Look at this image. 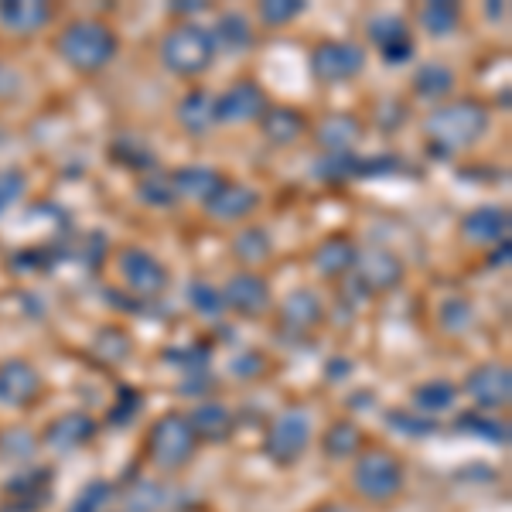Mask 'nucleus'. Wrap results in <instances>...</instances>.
Wrapping results in <instances>:
<instances>
[{
  "label": "nucleus",
  "instance_id": "1",
  "mask_svg": "<svg viewBox=\"0 0 512 512\" xmlns=\"http://www.w3.org/2000/svg\"><path fill=\"white\" fill-rule=\"evenodd\" d=\"M62 59L79 72H99L117 55V35L99 21H76L59 38Z\"/></svg>",
  "mask_w": 512,
  "mask_h": 512
},
{
  "label": "nucleus",
  "instance_id": "2",
  "mask_svg": "<svg viewBox=\"0 0 512 512\" xmlns=\"http://www.w3.org/2000/svg\"><path fill=\"white\" fill-rule=\"evenodd\" d=\"M485 127H489V113H485L482 103H472V99L448 103L427 117V134L444 147L475 144V140L485 134Z\"/></svg>",
  "mask_w": 512,
  "mask_h": 512
},
{
  "label": "nucleus",
  "instance_id": "3",
  "mask_svg": "<svg viewBox=\"0 0 512 512\" xmlns=\"http://www.w3.org/2000/svg\"><path fill=\"white\" fill-rule=\"evenodd\" d=\"M212 55H216V35L198 28V24H181V28H175L161 41V59L171 72H178V76L205 72Z\"/></svg>",
  "mask_w": 512,
  "mask_h": 512
},
{
  "label": "nucleus",
  "instance_id": "4",
  "mask_svg": "<svg viewBox=\"0 0 512 512\" xmlns=\"http://www.w3.org/2000/svg\"><path fill=\"white\" fill-rule=\"evenodd\" d=\"M352 485L359 489L366 499L386 502L403 489V465L400 458H393L390 451H366L355 461Z\"/></svg>",
  "mask_w": 512,
  "mask_h": 512
},
{
  "label": "nucleus",
  "instance_id": "5",
  "mask_svg": "<svg viewBox=\"0 0 512 512\" xmlns=\"http://www.w3.org/2000/svg\"><path fill=\"white\" fill-rule=\"evenodd\" d=\"M147 451H151V461L158 468H181L188 458L195 454V434L188 427L185 417L168 414L154 424L151 441H147Z\"/></svg>",
  "mask_w": 512,
  "mask_h": 512
},
{
  "label": "nucleus",
  "instance_id": "6",
  "mask_svg": "<svg viewBox=\"0 0 512 512\" xmlns=\"http://www.w3.org/2000/svg\"><path fill=\"white\" fill-rule=\"evenodd\" d=\"M311 437V420L304 410H287L274 420L267 434V454L277 461V465H294L297 458L308 448Z\"/></svg>",
  "mask_w": 512,
  "mask_h": 512
},
{
  "label": "nucleus",
  "instance_id": "7",
  "mask_svg": "<svg viewBox=\"0 0 512 512\" xmlns=\"http://www.w3.org/2000/svg\"><path fill=\"white\" fill-rule=\"evenodd\" d=\"M362 62H366V52L359 45H349V41H325V45L315 48L311 55V72H315L318 82H342L352 79L355 72H362Z\"/></svg>",
  "mask_w": 512,
  "mask_h": 512
},
{
  "label": "nucleus",
  "instance_id": "8",
  "mask_svg": "<svg viewBox=\"0 0 512 512\" xmlns=\"http://www.w3.org/2000/svg\"><path fill=\"white\" fill-rule=\"evenodd\" d=\"M465 390L468 396L485 410H506L509 400H512V376H509V366L502 362H485L468 373L465 379Z\"/></svg>",
  "mask_w": 512,
  "mask_h": 512
},
{
  "label": "nucleus",
  "instance_id": "9",
  "mask_svg": "<svg viewBox=\"0 0 512 512\" xmlns=\"http://www.w3.org/2000/svg\"><path fill=\"white\" fill-rule=\"evenodd\" d=\"M120 270H123L127 287L130 291H137L140 297H154L168 287V270H164L147 250H123L120 253Z\"/></svg>",
  "mask_w": 512,
  "mask_h": 512
},
{
  "label": "nucleus",
  "instance_id": "10",
  "mask_svg": "<svg viewBox=\"0 0 512 512\" xmlns=\"http://www.w3.org/2000/svg\"><path fill=\"white\" fill-rule=\"evenodd\" d=\"M267 99H263V89L256 82H236L226 96H219L212 103V120L219 123H246L253 117H260Z\"/></svg>",
  "mask_w": 512,
  "mask_h": 512
},
{
  "label": "nucleus",
  "instance_id": "11",
  "mask_svg": "<svg viewBox=\"0 0 512 512\" xmlns=\"http://www.w3.org/2000/svg\"><path fill=\"white\" fill-rule=\"evenodd\" d=\"M222 304L226 308L239 311V315H263L270 304V287L263 277L256 274H236L233 280L226 284V291H222Z\"/></svg>",
  "mask_w": 512,
  "mask_h": 512
},
{
  "label": "nucleus",
  "instance_id": "12",
  "mask_svg": "<svg viewBox=\"0 0 512 512\" xmlns=\"http://www.w3.org/2000/svg\"><path fill=\"white\" fill-rule=\"evenodd\" d=\"M41 390V379L28 362L11 359L0 366V403H11V407H24L31 403Z\"/></svg>",
  "mask_w": 512,
  "mask_h": 512
},
{
  "label": "nucleus",
  "instance_id": "13",
  "mask_svg": "<svg viewBox=\"0 0 512 512\" xmlns=\"http://www.w3.org/2000/svg\"><path fill=\"white\" fill-rule=\"evenodd\" d=\"M96 434V420L89 414H65L52 420L45 431V444L55 451H76L82 444H89V437Z\"/></svg>",
  "mask_w": 512,
  "mask_h": 512
},
{
  "label": "nucleus",
  "instance_id": "14",
  "mask_svg": "<svg viewBox=\"0 0 512 512\" xmlns=\"http://www.w3.org/2000/svg\"><path fill=\"white\" fill-rule=\"evenodd\" d=\"M185 420H188V427H192L195 441L222 444L233 434V410H226L222 403H202V407H195Z\"/></svg>",
  "mask_w": 512,
  "mask_h": 512
},
{
  "label": "nucleus",
  "instance_id": "15",
  "mask_svg": "<svg viewBox=\"0 0 512 512\" xmlns=\"http://www.w3.org/2000/svg\"><path fill=\"white\" fill-rule=\"evenodd\" d=\"M359 284L366 287H376V291H383V287H393L396 280H400V260L390 256L386 250H373L366 256H359Z\"/></svg>",
  "mask_w": 512,
  "mask_h": 512
},
{
  "label": "nucleus",
  "instance_id": "16",
  "mask_svg": "<svg viewBox=\"0 0 512 512\" xmlns=\"http://www.w3.org/2000/svg\"><path fill=\"white\" fill-rule=\"evenodd\" d=\"M209 212L216 219H243L250 216V212L256 209V192L253 188H243V185H222L216 195L209 198Z\"/></svg>",
  "mask_w": 512,
  "mask_h": 512
},
{
  "label": "nucleus",
  "instance_id": "17",
  "mask_svg": "<svg viewBox=\"0 0 512 512\" xmlns=\"http://www.w3.org/2000/svg\"><path fill=\"white\" fill-rule=\"evenodd\" d=\"M355 260H359V250H355L352 239H345V236L325 239V243L315 250V267L328 277L345 274L349 267H355Z\"/></svg>",
  "mask_w": 512,
  "mask_h": 512
},
{
  "label": "nucleus",
  "instance_id": "18",
  "mask_svg": "<svg viewBox=\"0 0 512 512\" xmlns=\"http://www.w3.org/2000/svg\"><path fill=\"white\" fill-rule=\"evenodd\" d=\"M48 18H52V11L45 4H31V0H7V4H0V21L11 31H18V35L41 28V24H48Z\"/></svg>",
  "mask_w": 512,
  "mask_h": 512
},
{
  "label": "nucleus",
  "instance_id": "19",
  "mask_svg": "<svg viewBox=\"0 0 512 512\" xmlns=\"http://www.w3.org/2000/svg\"><path fill=\"white\" fill-rule=\"evenodd\" d=\"M280 318H284V325L294 328V332H308V328H315L321 318L318 297L311 291H294L284 304H280Z\"/></svg>",
  "mask_w": 512,
  "mask_h": 512
},
{
  "label": "nucleus",
  "instance_id": "20",
  "mask_svg": "<svg viewBox=\"0 0 512 512\" xmlns=\"http://www.w3.org/2000/svg\"><path fill=\"white\" fill-rule=\"evenodd\" d=\"M509 229V212L495 209V205H485V209H475L472 216L465 219V236L478 239V243H492V239H502Z\"/></svg>",
  "mask_w": 512,
  "mask_h": 512
},
{
  "label": "nucleus",
  "instance_id": "21",
  "mask_svg": "<svg viewBox=\"0 0 512 512\" xmlns=\"http://www.w3.org/2000/svg\"><path fill=\"white\" fill-rule=\"evenodd\" d=\"M171 185H175V192H181V195L209 202V198L216 195L219 188L226 185V181H222L212 168H181V171H175Z\"/></svg>",
  "mask_w": 512,
  "mask_h": 512
},
{
  "label": "nucleus",
  "instance_id": "22",
  "mask_svg": "<svg viewBox=\"0 0 512 512\" xmlns=\"http://www.w3.org/2000/svg\"><path fill=\"white\" fill-rule=\"evenodd\" d=\"M318 140L328 147V151L345 154L355 144V140H359V123H355L352 117H345V113H338V117H328L318 127Z\"/></svg>",
  "mask_w": 512,
  "mask_h": 512
},
{
  "label": "nucleus",
  "instance_id": "23",
  "mask_svg": "<svg viewBox=\"0 0 512 512\" xmlns=\"http://www.w3.org/2000/svg\"><path fill=\"white\" fill-rule=\"evenodd\" d=\"M359 448H362V431L355 424H349V420H338V424L328 427V434H325L328 458H352Z\"/></svg>",
  "mask_w": 512,
  "mask_h": 512
},
{
  "label": "nucleus",
  "instance_id": "24",
  "mask_svg": "<svg viewBox=\"0 0 512 512\" xmlns=\"http://www.w3.org/2000/svg\"><path fill=\"white\" fill-rule=\"evenodd\" d=\"M178 120L188 134H202L212 123V99L205 93H188L178 106Z\"/></svg>",
  "mask_w": 512,
  "mask_h": 512
},
{
  "label": "nucleus",
  "instance_id": "25",
  "mask_svg": "<svg viewBox=\"0 0 512 512\" xmlns=\"http://www.w3.org/2000/svg\"><path fill=\"white\" fill-rule=\"evenodd\" d=\"M304 123L294 110H270L263 113V134H267L274 144H291V140L301 137Z\"/></svg>",
  "mask_w": 512,
  "mask_h": 512
},
{
  "label": "nucleus",
  "instance_id": "26",
  "mask_svg": "<svg viewBox=\"0 0 512 512\" xmlns=\"http://www.w3.org/2000/svg\"><path fill=\"white\" fill-rule=\"evenodd\" d=\"M454 396H458V390H454L451 383H424L414 390V403H417V410H424V417H431V414H441V410L454 407Z\"/></svg>",
  "mask_w": 512,
  "mask_h": 512
},
{
  "label": "nucleus",
  "instance_id": "27",
  "mask_svg": "<svg viewBox=\"0 0 512 512\" xmlns=\"http://www.w3.org/2000/svg\"><path fill=\"white\" fill-rule=\"evenodd\" d=\"M458 18H461L458 7L444 4V0H434V4H427L424 11H420V24H424L431 35H451V31L458 28Z\"/></svg>",
  "mask_w": 512,
  "mask_h": 512
},
{
  "label": "nucleus",
  "instance_id": "28",
  "mask_svg": "<svg viewBox=\"0 0 512 512\" xmlns=\"http://www.w3.org/2000/svg\"><path fill=\"white\" fill-rule=\"evenodd\" d=\"M414 86H417V93L420 96H444L448 89L454 86V76H451V69H444V65H420L417 69V76H414Z\"/></svg>",
  "mask_w": 512,
  "mask_h": 512
},
{
  "label": "nucleus",
  "instance_id": "29",
  "mask_svg": "<svg viewBox=\"0 0 512 512\" xmlns=\"http://www.w3.org/2000/svg\"><path fill=\"white\" fill-rule=\"evenodd\" d=\"M458 431H468V434L482 437V441H492V444H506L509 441L506 424H499V420H492L485 414H461L458 417Z\"/></svg>",
  "mask_w": 512,
  "mask_h": 512
},
{
  "label": "nucleus",
  "instance_id": "30",
  "mask_svg": "<svg viewBox=\"0 0 512 512\" xmlns=\"http://www.w3.org/2000/svg\"><path fill=\"white\" fill-rule=\"evenodd\" d=\"M236 256L239 260H246V263H260V260H267L270 256V239L263 229H243V233L236 236Z\"/></svg>",
  "mask_w": 512,
  "mask_h": 512
},
{
  "label": "nucleus",
  "instance_id": "31",
  "mask_svg": "<svg viewBox=\"0 0 512 512\" xmlns=\"http://www.w3.org/2000/svg\"><path fill=\"white\" fill-rule=\"evenodd\" d=\"M219 41L229 48V52L250 45L253 35H250V24H246L243 14H226V18L219 21Z\"/></svg>",
  "mask_w": 512,
  "mask_h": 512
},
{
  "label": "nucleus",
  "instance_id": "32",
  "mask_svg": "<svg viewBox=\"0 0 512 512\" xmlns=\"http://www.w3.org/2000/svg\"><path fill=\"white\" fill-rule=\"evenodd\" d=\"M127 499H130V509L134 512H161L164 506H168V492L154 482H140Z\"/></svg>",
  "mask_w": 512,
  "mask_h": 512
},
{
  "label": "nucleus",
  "instance_id": "33",
  "mask_svg": "<svg viewBox=\"0 0 512 512\" xmlns=\"http://www.w3.org/2000/svg\"><path fill=\"white\" fill-rule=\"evenodd\" d=\"M93 352L103 362H123V355L130 352V338L123 332H113V328H103V335L96 338Z\"/></svg>",
  "mask_w": 512,
  "mask_h": 512
},
{
  "label": "nucleus",
  "instance_id": "34",
  "mask_svg": "<svg viewBox=\"0 0 512 512\" xmlns=\"http://www.w3.org/2000/svg\"><path fill=\"white\" fill-rule=\"evenodd\" d=\"M386 424H390L393 431L414 434V437L434 434V427H437L431 417H424V414H407V410H390V417H386Z\"/></svg>",
  "mask_w": 512,
  "mask_h": 512
},
{
  "label": "nucleus",
  "instance_id": "35",
  "mask_svg": "<svg viewBox=\"0 0 512 512\" xmlns=\"http://www.w3.org/2000/svg\"><path fill=\"white\" fill-rule=\"evenodd\" d=\"M188 297H192V304H195V311H202V315H209V318H216L226 304H222V291H216L212 284H205V280H198V284L188 287Z\"/></svg>",
  "mask_w": 512,
  "mask_h": 512
},
{
  "label": "nucleus",
  "instance_id": "36",
  "mask_svg": "<svg viewBox=\"0 0 512 512\" xmlns=\"http://www.w3.org/2000/svg\"><path fill=\"white\" fill-rule=\"evenodd\" d=\"M369 35H373V41H379V45H396V41H407L410 31L407 24H403L400 18H373L369 21Z\"/></svg>",
  "mask_w": 512,
  "mask_h": 512
},
{
  "label": "nucleus",
  "instance_id": "37",
  "mask_svg": "<svg viewBox=\"0 0 512 512\" xmlns=\"http://www.w3.org/2000/svg\"><path fill=\"white\" fill-rule=\"evenodd\" d=\"M113 158L123 161L134 171H151L154 168V158L147 154V147L134 144V140H117V144H113Z\"/></svg>",
  "mask_w": 512,
  "mask_h": 512
},
{
  "label": "nucleus",
  "instance_id": "38",
  "mask_svg": "<svg viewBox=\"0 0 512 512\" xmlns=\"http://www.w3.org/2000/svg\"><path fill=\"white\" fill-rule=\"evenodd\" d=\"M110 499H113V485L110 482H93V485L82 489V495L72 502L69 512H99Z\"/></svg>",
  "mask_w": 512,
  "mask_h": 512
},
{
  "label": "nucleus",
  "instance_id": "39",
  "mask_svg": "<svg viewBox=\"0 0 512 512\" xmlns=\"http://www.w3.org/2000/svg\"><path fill=\"white\" fill-rule=\"evenodd\" d=\"M28 188V178L18 168H4L0 171V212H7V205H14Z\"/></svg>",
  "mask_w": 512,
  "mask_h": 512
},
{
  "label": "nucleus",
  "instance_id": "40",
  "mask_svg": "<svg viewBox=\"0 0 512 512\" xmlns=\"http://www.w3.org/2000/svg\"><path fill=\"white\" fill-rule=\"evenodd\" d=\"M304 11V0H267L260 4V18L267 24H287Z\"/></svg>",
  "mask_w": 512,
  "mask_h": 512
},
{
  "label": "nucleus",
  "instance_id": "41",
  "mask_svg": "<svg viewBox=\"0 0 512 512\" xmlns=\"http://www.w3.org/2000/svg\"><path fill=\"white\" fill-rule=\"evenodd\" d=\"M140 195H144V202H151V205H171L178 198L168 175H151L144 185H140Z\"/></svg>",
  "mask_w": 512,
  "mask_h": 512
},
{
  "label": "nucleus",
  "instance_id": "42",
  "mask_svg": "<svg viewBox=\"0 0 512 512\" xmlns=\"http://www.w3.org/2000/svg\"><path fill=\"white\" fill-rule=\"evenodd\" d=\"M140 407H144V396H140L137 390H130V386H120L110 420H113V424H130V420H134V414H137Z\"/></svg>",
  "mask_w": 512,
  "mask_h": 512
},
{
  "label": "nucleus",
  "instance_id": "43",
  "mask_svg": "<svg viewBox=\"0 0 512 512\" xmlns=\"http://www.w3.org/2000/svg\"><path fill=\"white\" fill-rule=\"evenodd\" d=\"M441 321H444V328H451V332H461V328L472 321V308H468L465 301H448L441 311Z\"/></svg>",
  "mask_w": 512,
  "mask_h": 512
},
{
  "label": "nucleus",
  "instance_id": "44",
  "mask_svg": "<svg viewBox=\"0 0 512 512\" xmlns=\"http://www.w3.org/2000/svg\"><path fill=\"white\" fill-rule=\"evenodd\" d=\"M168 362H175V366H205L209 362V349L205 345H188V349H168Z\"/></svg>",
  "mask_w": 512,
  "mask_h": 512
},
{
  "label": "nucleus",
  "instance_id": "45",
  "mask_svg": "<svg viewBox=\"0 0 512 512\" xmlns=\"http://www.w3.org/2000/svg\"><path fill=\"white\" fill-rule=\"evenodd\" d=\"M393 158H366V161H355V171L352 175L359 178H369V175H386V171H393Z\"/></svg>",
  "mask_w": 512,
  "mask_h": 512
},
{
  "label": "nucleus",
  "instance_id": "46",
  "mask_svg": "<svg viewBox=\"0 0 512 512\" xmlns=\"http://www.w3.org/2000/svg\"><path fill=\"white\" fill-rule=\"evenodd\" d=\"M383 55H386V62H393V65H400V62H407V59H414V38L396 41V45H386V48H383Z\"/></svg>",
  "mask_w": 512,
  "mask_h": 512
},
{
  "label": "nucleus",
  "instance_id": "47",
  "mask_svg": "<svg viewBox=\"0 0 512 512\" xmlns=\"http://www.w3.org/2000/svg\"><path fill=\"white\" fill-rule=\"evenodd\" d=\"M175 11H202V4L198 0H181V4H175Z\"/></svg>",
  "mask_w": 512,
  "mask_h": 512
},
{
  "label": "nucleus",
  "instance_id": "48",
  "mask_svg": "<svg viewBox=\"0 0 512 512\" xmlns=\"http://www.w3.org/2000/svg\"><path fill=\"white\" fill-rule=\"evenodd\" d=\"M509 260V243H502V253L492 256V263H506Z\"/></svg>",
  "mask_w": 512,
  "mask_h": 512
},
{
  "label": "nucleus",
  "instance_id": "49",
  "mask_svg": "<svg viewBox=\"0 0 512 512\" xmlns=\"http://www.w3.org/2000/svg\"><path fill=\"white\" fill-rule=\"evenodd\" d=\"M318 512H345V509L342 506H321Z\"/></svg>",
  "mask_w": 512,
  "mask_h": 512
}]
</instances>
